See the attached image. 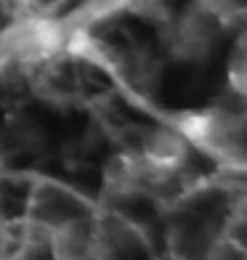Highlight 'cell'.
<instances>
[{
  "instance_id": "6da1fadb",
  "label": "cell",
  "mask_w": 247,
  "mask_h": 260,
  "mask_svg": "<svg viewBox=\"0 0 247 260\" xmlns=\"http://www.w3.org/2000/svg\"><path fill=\"white\" fill-rule=\"evenodd\" d=\"M175 130L221 168L247 175V93L229 88L210 104L178 114Z\"/></svg>"
},
{
  "instance_id": "7a4b0ae2",
  "label": "cell",
  "mask_w": 247,
  "mask_h": 260,
  "mask_svg": "<svg viewBox=\"0 0 247 260\" xmlns=\"http://www.w3.org/2000/svg\"><path fill=\"white\" fill-rule=\"evenodd\" d=\"M229 88L247 93V29L239 35L229 56Z\"/></svg>"
}]
</instances>
